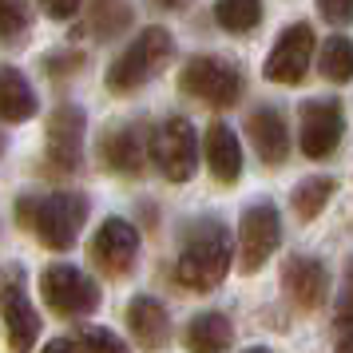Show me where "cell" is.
I'll return each mask as SVG.
<instances>
[{"label": "cell", "instance_id": "cell-26", "mask_svg": "<svg viewBox=\"0 0 353 353\" xmlns=\"http://www.w3.org/2000/svg\"><path fill=\"white\" fill-rule=\"evenodd\" d=\"M80 68H83V52H76V48H60V52H48L44 56V72L56 76V80L60 76H76Z\"/></svg>", "mask_w": 353, "mask_h": 353}, {"label": "cell", "instance_id": "cell-10", "mask_svg": "<svg viewBox=\"0 0 353 353\" xmlns=\"http://www.w3.org/2000/svg\"><path fill=\"white\" fill-rule=\"evenodd\" d=\"M298 123H302V151L305 159H325L334 155L341 135H345V115H341V103L334 96L325 99H305L302 112H298Z\"/></svg>", "mask_w": 353, "mask_h": 353}, {"label": "cell", "instance_id": "cell-8", "mask_svg": "<svg viewBox=\"0 0 353 353\" xmlns=\"http://www.w3.org/2000/svg\"><path fill=\"white\" fill-rule=\"evenodd\" d=\"M282 242V219H278V207L274 203H250L242 210L239 223V266L246 274H254L258 266H266L270 254Z\"/></svg>", "mask_w": 353, "mask_h": 353}, {"label": "cell", "instance_id": "cell-6", "mask_svg": "<svg viewBox=\"0 0 353 353\" xmlns=\"http://www.w3.org/2000/svg\"><path fill=\"white\" fill-rule=\"evenodd\" d=\"M0 314H4L12 353H32L36 334H40V318H36V305L28 302L24 266H17V262H8L4 274H0Z\"/></svg>", "mask_w": 353, "mask_h": 353}, {"label": "cell", "instance_id": "cell-14", "mask_svg": "<svg viewBox=\"0 0 353 353\" xmlns=\"http://www.w3.org/2000/svg\"><path fill=\"white\" fill-rule=\"evenodd\" d=\"M99 155L119 175H139L143 159H147L143 128L139 123H112V128L103 131V139H99Z\"/></svg>", "mask_w": 353, "mask_h": 353}, {"label": "cell", "instance_id": "cell-18", "mask_svg": "<svg viewBox=\"0 0 353 353\" xmlns=\"http://www.w3.org/2000/svg\"><path fill=\"white\" fill-rule=\"evenodd\" d=\"M183 337H187V350H194V353H223L234 341V325H230L226 314L207 310V314L187 321V334Z\"/></svg>", "mask_w": 353, "mask_h": 353}, {"label": "cell", "instance_id": "cell-1", "mask_svg": "<svg viewBox=\"0 0 353 353\" xmlns=\"http://www.w3.org/2000/svg\"><path fill=\"white\" fill-rule=\"evenodd\" d=\"M17 219L48 250H68L72 242L80 239L83 223H88V199L80 191L24 194L17 203Z\"/></svg>", "mask_w": 353, "mask_h": 353}, {"label": "cell", "instance_id": "cell-33", "mask_svg": "<svg viewBox=\"0 0 353 353\" xmlns=\"http://www.w3.org/2000/svg\"><path fill=\"white\" fill-rule=\"evenodd\" d=\"M0 151H4V135H0Z\"/></svg>", "mask_w": 353, "mask_h": 353}, {"label": "cell", "instance_id": "cell-16", "mask_svg": "<svg viewBox=\"0 0 353 353\" xmlns=\"http://www.w3.org/2000/svg\"><path fill=\"white\" fill-rule=\"evenodd\" d=\"M128 325H131V337L139 341V350H163V345H167V337H171V318H167L163 302L147 298V294L131 298Z\"/></svg>", "mask_w": 353, "mask_h": 353}, {"label": "cell", "instance_id": "cell-31", "mask_svg": "<svg viewBox=\"0 0 353 353\" xmlns=\"http://www.w3.org/2000/svg\"><path fill=\"white\" fill-rule=\"evenodd\" d=\"M337 353H353V337H345V341L337 345Z\"/></svg>", "mask_w": 353, "mask_h": 353}, {"label": "cell", "instance_id": "cell-30", "mask_svg": "<svg viewBox=\"0 0 353 353\" xmlns=\"http://www.w3.org/2000/svg\"><path fill=\"white\" fill-rule=\"evenodd\" d=\"M48 17H56V20L76 17V4H72V0H68V4H48Z\"/></svg>", "mask_w": 353, "mask_h": 353}, {"label": "cell", "instance_id": "cell-7", "mask_svg": "<svg viewBox=\"0 0 353 353\" xmlns=\"http://www.w3.org/2000/svg\"><path fill=\"white\" fill-rule=\"evenodd\" d=\"M151 159L163 171V179L187 183L194 175V163H199V143H194L191 119H183V115L163 119L155 135H151Z\"/></svg>", "mask_w": 353, "mask_h": 353}, {"label": "cell", "instance_id": "cell-32", "mask_svg": "<svg viewBox=\"0 0 353 353\" xmlns=\"http://www.w3.org/2000/svg\"><path fill=\"white\" fill-rule=\"evenodd\" d=\"M246 353H270V350H266V345H254V350H246Z\"/></svg>", "mask_w": 353, "mask_h": 353}, {"label": "cell", "instance_id": "cell-20", "mask_svg": "<svg viewBox=\"0 0 353 353\" xmlns=\"http://www.w3.org/2000/svg\"><path fill=\"white\" fill-rule=\"evenodd\" d=\"M334 191H337V183L330 175H310V179H302L298 187H294V214L298 219H318L321 214V207L334 199Z\"/></svg>", "mask_w": 353, "mask_h": 353}, {"label": "cell", "instance_id": "cell-15", "mask_svg": "<svg viewBox=\"0 0 353 353\" xmlns=\"http://www.w3.org/2000/svg\"><path fill=\"white\" fill-rule=\"evenodd\" d=\"M246 128H250V143H254L262 163L278 167L290 155V123L278 108H254L250 119H246Z\"/></svg>", "mask_w": 353, "mask_h": 353}, {"label": "cell", "instance_id": "cell-5", "mask_svg": "<svg viewBox=\"0 0 353 353\" xmlns=\"http://www.w3.org/2000/svg\"><path fill=\"white\" fill-rule=\"evenodd\" d=\"M40 294H44L48 310L64 314V318H88L99 310L96 278H88L80 266H68V262H52L40 274Z\"/></svg>", "mask_w": 353, "mask_h": 353}, {"label": "cell", "instance_id": "cell-3", "mask_svg": "<svg viewBox=\"0 0 353 353\" xmlns=\"http://www.w3.org/2000/svg\"><path fill=\"white\" fill-rule=\"evenodd\" d=\"M171 56H175L171 32L159 28V24H151V28H143L128 48L115 56V64L108 68V88H112L115 96H128L135 88H143L147 80H155Z\"/></svg>", "mask_w": 353, "mask_h": 353}, {"label": "cell", "instance_id": "cell-12", "mask_svg": "<svg viewBox=\"0 0 353 353\" xmlns=\"http://www.w3.org/2000/svg\"><path fill=\"white\" fill-rule=\"evenodd\" d=\"M92 262L99 266V274H108V278H123L128 270H135V254H139V234H135V226L128 219H103L96 230V239H92Z\"/></svg>", "mask_w": 353, "mask_h": 353}, {"label": "cell", "instance_id": "cell-17", "mask_svg": "<svg viewBox=\"0 0 353 353\" xmlns=\"http://www.w3.org/2000/svg\"><path fill=\"white\" fill-rule=\"evenodd\" d=\"M203 155H207L210 175L219 179V183H239V175H242V143L226 123H210L207 128Z\"/></svg>", "mask_w": 353, "mask_h": 353}, {"label": "cell", "instance_id": "cell-9", "mask_svg": "<svg viewBox=\"0 0 353 353\" xmlns=\"http://www.w3.org/2000/svg\"><path fill=\"white\" fill-rule=\"evenodd\" d=\"M314 52H318V36L305 20H298V24L282 28V36L274 40L262 72L270 83H302L310 64H314Z\"/></svg>", "mask_w": 353, "mask_h": 353}, {"label": "cell", "instance_id": "cell-29", "mask_svg": "<svg viewBox=\"0 0 353 353\" xmlns=\"http://www.w3.org/2000/svg\"><path fill=\"white\" fill-rule=\"evenodd\" d=\"M40 353H83V350H80V341H76V337H56V341H48Z\"/></svg>", "mask_w": 353, "mask_h": 353}, {"label": "cell", "instance_id": "cell-25", "mask_svg": "<svg viewBox=\"0 0 353 353\" xmlns=\"http://www.w3.org/2000/svg\"><path fill=\"white\" fill-rule=\"evenodd\" d=\"M76 341H80L83 353H128V345H123L112 330H96V325L80 330V337H76Z\"/></svg>", "mask_w": 353, "mask_h": 353}, {"label": "cell", "instance_id": "cell-23", "mask_svg": "<svg viewBox=\"0 0 353 353\" xmlns=\"http://www.w3.org/2000/svg\"><path fill=\"white\" fill-rule=\"evenodd\" d=\"M128 24H131V8H123V4H99L96 12H92V36L96 40H112Z\"/></svg>", "mask_w": 353, "mask_h": 353}, {"label": "cell", "instance_id": "cell-2", "mask_svg": "<svg viewBox=\"0 0 353 353\" xmlns=\"http://www.w3.org/2000/svg\"><path fill=\"white\" fill-rule=\"evenodd\" d=\"M230 270V234L219 219H199L187 226L183 246H179L175 278L187 290H214Z\"/></svg>", "mask_w": 353, "mask_h": 353}, {"label": "cell", "instance_id": "cell-4", "mask_svg": "<svg viewBox=\"0 0 353 353\" xmlns=\"http://www.w3.org/2000/svg\"><path fill=\"white\" fill-rule=\"evenodd\" d=\"M183 96L203 99L207 108H230L242 96V72L223 56H194L179 72Z\"/></svg>", "mask_w": 353, "mask_h": 353}, {"label": "cell", "instance_id": "cell-19", "mask_svg": "<svg viewBox=\"0 0 353 353\" xmlns=\"http://www.w3.org/2000/svg\"><path fill=\"white\" fill-rule=\"evenodd\" d=\"M36 115V96L32 83L20 76L17 68H0V119L4 123H20Z\"/></svg>", "mask_w": 353, "mask_h": 353}, {"label": "cell", "instance_id": "cell-24", "mask_svg": "<svg viewBox=\"0 0 353 353\" xmlns=\"http://www.w3.org/2000/svg\"><path fill=\"white\" fill-rule=\"evenodd\" d=\"M28 32V8L17 0H0V44H20Z\"/></svg>", "mask_w": 353, "mask_h": 353}, {"label": "cell", "instance_id": "cell-27", "mask_svg": "<svg viewBox=\"0 0 353 353\" xmlns=\"http://www.w3.org/2000/svg\"><path fill=\"white\" fill-rule=\"evenodd\" d=\"M337 325H341V330H353V258L345 262V274H341V294H337Z\"/></svg>", "mask_w": 353, "mask_h": 353}, {"label": "cell", "instance_id": "cell-13", "mask_svg": "<svg viewBox=\"0 0 353 353\" xmlns=\"http://www.w3.org/2000/svg\"><path fill=\"white\" fill-rule=\"evenodd\" d=\"M282 286L302 310H318L330 294V270L310 254H290L282 262Z\"/></svg>", "mask_w": 353, "mask_h": 353}, {"label": "cell", "instance_id": "cell-22", "mask_svg": "<svg viewBox=\"0 0 353 353\" xmlns=\"http://www.w3.org/2000/svg\"><path fill=\"white\" fill-rule=\"evenodd\" d=\"M214 20L223 24L226 32H254L262 20V4L258 0H219L214 4Z\"/></svg>", "mask_w": 353, "mask_h": 353}, {"label": "cell", "instance_id": "cell-21", "mask_svg": "<svg viewBox=\"0 0 353 353\" xmlns=\"http://www.w3.org/2000/svg\"><path fill=\"white\" fill-rule=\"evenodd\" d=\"M318 68L330 83H350L353 80V40L350 36H330L321 44Z\"/></svg>", "mask_w": 353, "mask_h": 353}, {"label": "cell", "instance_id": "cell-11", "mask_svg": "<svg viewBox=\"0 0 353 353\" xmlns=\"http://www.w3.org/2000/svg\"><path fill=\"white\" fill-rule=\"evenodd\" d=\"M83 128H88V119H83V108H76V103H60L48 115V151H44V159H48L52 171H60V175L80 171Z\"/></svg>", "mask_w": 353, "mask_h": 353}, {"label": "cell", "instance_id": "cell-28", "mask_svg": "<svg viewBox=\"0 0 353 353\" xmlns=\"http://www.w3.org/2000/svg\"><path fill=\"white\" fill-rule=\"evenodd\" d=\"M318 12H321V20H330V24H337V28H345V24H353V0H321Z\"/></svg>", "mask_w": 353, "mask_h": 353}]
</instances>
